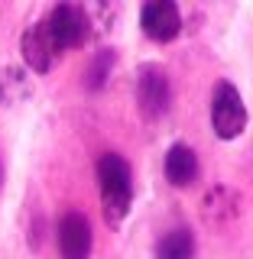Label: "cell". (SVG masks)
Wrapping results in <instances>:
<instances>
[{
  "mask_svg": "<svg viewBox=\"0 0 253 259\" xmlns=\"http://www.w3.org/2000/svg\"><path fill=\"white\" fill-rule=\"evenodd\" d=\"M111 68H114V52L111 49H101V52L91 59V65H88V71H85V88L88 91H101V88L107 84V78H111Z\"/></svg>",
  "mask_w": 253,
  "mask_h": 259,
  "instance_id": "11",
  "label": "cell"
},
{
  "mask_svg": "<svg viewBox=\"0 0 253 259\" xmlns=\"http://www.w3.org/2000/svg\"><path fill=\"white\" fill-rule=\"evenodd\" d=\"M153 259H195V233L189 227H175V230L162 233L156 240Z\"/></svg>",
  "mask_w": 253,
  "mask_h": 259,
  "instance_id": "10",
  "label": "cell"
},
{
  "mask_svg": "<svg viewBox=\"0 0 253 259\" xmlns=\"http://www.w3.org/2000/svg\"><path fill=\"white\" fill-rule=\"evenodd\" d=\"M49 36L55 39V46L62 52H71V49H81L85 42L94 39V23H91V10L78 4H59L52 7L43 16Z\"/></svg>",
  "mask_w": 253,
  "mask_h": 259,
  "instance_id": "2",
  "label": "cell"
},
{
  "mask_svg": "<svg viewBox=\"0 0 253 259\" xmlns=\"http://www.w3.org/2000/svg\"><path fill=\"white\" fill-rule=\"evenodd\" d=\"M32 97V78L20 65L0 68V107H16V104Z\"/></svg>",
  "mask_w": 253,
  "mask_h": 259,
  "instance_id": "9",
  "label": "cell"
},
{
  "mask_svg": "<svg viewBox=\"0 0 253 259\" xmlns=\"http://www.w3.org/2000/svg\"><path fill=\"white\" fill-rule=\"evenodd\" d=\"M20 52H23V62H26L36 75H49V71L62 62V55H65L62 49L55 46V39L49 36V29H46L43 20H36L20 36Z\"/></svg>",
  "mask_w": 253,
  "mask_h": 259,
  "instance_id": "5",
  "label": "cell"
},
{
  "mask_svg": "<svg viewBox=\"0 0 253 259\" xmlns=\"http://www.w3.org/2000/svg\"><path fill=\"white\" fill-rule=\"evenodd\" d=\"M162 175L172 188H192L201 175V165H198V156L189 143H172L162 159Z\"/></svg>",
  "mask_w": 253,
  "mask_h": 259,
  "instance_id": "8",
  "label": "cell"
},
{
  "mask_svg": "<svg viewBox=\"0 0 253 259\" xmlns=\"http://www.w3.org/2000/svg\"><path fill=\"white\" fill-rule=\"evenodd\" d=\"M55 240H59V256L62 259H88L94 246V230L81 210H65L55 227Z\"/></svg>",
  "mask_w": 253,
  "mask_h": 259,
  "instance_id": "6",
  "label": "cell"
},
{
  "mask_svg": "<svg viewBox=\"0 0 253 259\" xmlns=\"http://www.w3.org/2000/svg\"><path fill=\"white\" fill-rule=\"evenodd\" d=\"M140 29L153 42H172L182 32V10L172 0H150L140 7Z\"/></svg>",
  "mask_w": 253,
  "mask_h": 259,
  "instance_id": "7",
  "label": "cell"
},
{
  "mask_svg": "<svg viewBox=\"0 0 253 259\" xmlns=\"http://www.w3.org/2000/svg\"><path fill=\"white\" fill-rule=\"evenodd\" d=\"M247 104L237 91V84L231 81H218L214 91H211V130H214L218 140L231 143L247 130Z\"/></svg>",
  "mask_w": 253,
  "mask_h": 259,
  "instance_id": "3",
  "label": "cell"
},
{
  "mask_svg": "<svg viewBox=\"0 0 253 259\" xmlns=\"http://www.w3.org/2000/svg\"><path fill=\"white\" fill-rule=\"evenodd\" d=\"M136 107L143 120H162L172 107V81L162 65H140L136 71Z\"/></svg>",
  "mask_w": 253,
  "mask_h": 259,
  "instance_id": "4",
  "label": "cell"
},
{
  "mask_svg": "<svg viewBox=\"0 0 253 259\" xmlns=\"http://www.w3.org/2000/svg\"><path fill=\"white\" fill-rule=\"evenodd\" d=\"M97 191H101V207L111 227H120L133 204V168L120 152H104L94 165Z\"/></svg>",
  "mask_w": 253,
  "mask_h": 259,
  "instance_id": "1",
  "label": "cell"
},
{
  "mask_svg": "<svg viewBox=\"0 0 253 259\" xmlns=\"http://www.w3.org/2000/svg\"><path fill=\"white\" fill-rule=\"evenodd\" d=\"M0 182H4V172H0Z\"/></svg>",
  "mask_w": 253,
  "mask_h": 259,
  "instance_id": "12",
  "label": "cell"
}]
</instances>
